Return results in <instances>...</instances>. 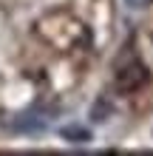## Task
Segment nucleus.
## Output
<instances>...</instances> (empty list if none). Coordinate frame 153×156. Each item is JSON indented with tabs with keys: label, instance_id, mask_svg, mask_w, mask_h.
<instances>
[{
	"label": "nucleus",
	"instance_id": "obj_1",
	"mask_svg": "<svg viewBox=\"0 0 153 156\" xmlns=\"http://www.w3.org/2000/svg\"><path fill=\"white\" fill-rule=\"evenodd\" d=\"M145 82H148V68L142 66L139 60L125 62V66H119V71H116V88H119L122 94H130V91L142 88Z\"/></svg>",
	"mask_w": 153,
	"mask_h": 156
},
{
	"label": "nucleus",
	"instance_id": "obj_2",
	"mask_svg": "<svg viewBox=\"0 0 153 156\" xmlns=\"http://www.w3.org/2000/svg\"><path fill=\"white\" fill-rule=\"evenodd\" d=\"M62 139H68V142H91V131L88 128H79V125H68V128H62Z\"/></svg>",
	"mask_w": 153,
	"mask_h": 156
},
{
	"label": "nucleus",
	"instance_id": "obj_3",
	"mask_svg": "<svg viewBox=\"0 0 153 156\" xmlns=\"http://www.w3.org/2000/svg\"><path fill=\"white\" fill-rule=\"evenodd\" d=\"M111 111H113V108H111L108 99H96L94 108H91V119H94V122H105V119L111 116Z\"/></svg>",
	"mask_w": 153,
	"mask_h": 156
},
{
	"label": "nucleus",
	"instance_id": "obj_4",
	"mask_svg": "<svg viewBox=\"0 0 153 156\" xmlns=\"http://www.w3.org/2000/svg\"><path fill=\"white\" fill-rule=\"evenodd\" d=\"M125 3H128L130 9H145V6H150L153 0H125Z\"/></svg>",
	"mask_w": 153,
	"mask_h": 156
}]
</instances>
